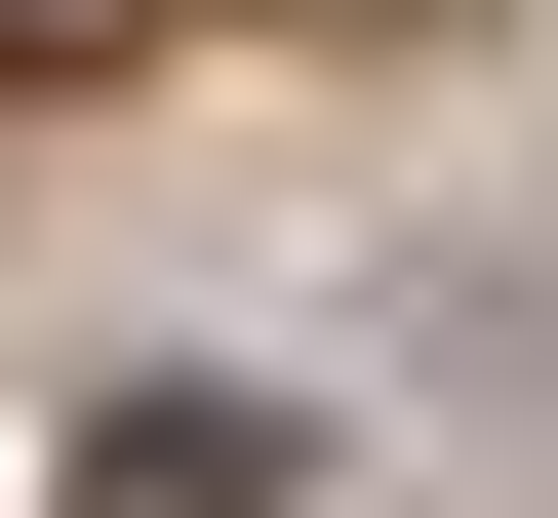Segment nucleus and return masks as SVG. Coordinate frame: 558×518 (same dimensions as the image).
<instances>
[{
    "label": "nucleus",
    "mask_w": 558,
    "mask_h": 518,
    "mask_svg": "<svg viewBox=\"0 0 558 518\" xmlns=\"http://www.w3.org/2000/svg\"><path fill=\"white\" fill-rule=\"evenodd\" d=\"M81 518H279V438H240V399H120V438H81Z\"/></svg>",
    "instance_id": "1"
},
{
    "label": "nucleus",
    "mask_w": 558,
    "mask_h": 518,
    "mask_svg": "<svg viewBox=\"0 0 558 518\" xmlns=\"http://www.w3.org/2000/svg\"><path fill=\"white\" fill-rule=\"evenodd\" d=\"M81 40H160V0H0V81H81Z\"/></svg>",
    "instance_id": "2"
}]
</instances>
